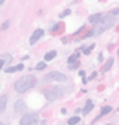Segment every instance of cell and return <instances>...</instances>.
<instances>
[{"mask_svg":"<svg viewBox=\"0 0 119 125\" xmlns=\"http://www.w3.org/2000/svg\"><path fill=\"white\" fill-rule=\"evenodd\" d=\"M10 60H12V55H10V54H6V52L2 54V55H0V66H2L3 69H6V67H8L6 64H8Z\"/></svg>","mask_w":119,"mask_h":125,"instance_id":"ba28073f","label":"cell"},{"mask_svg":"<svg viewBox=\"0 0 119 125\" xmlns=\"http://www.w3.org/2000/svg\"><path fill=\"white\" fill-rule=\"evenodd\" d=\"M6 101H8V97L3 94V95L0 97V112H5V109H6Z\"/></svg>","mask_w":119,"mask_h":125,"instance_id":"4fadbf2b","label":"cell"},{"mask_svg":"<svg viewBox=\"0 0 119 125\" xmlns=\"http://www.w3.org/2000/svg\"><path fill=\"white\" fill-rule=\"evenodd\" d=\"M61 94H63L61 88H60V86H54V88H49V89L45 91V97H46L48 101H54V100L61 97Z\"/></svg>","mask_w":119,"mask_h":125,"instance_id":"277c9868","label":"cell"},{"mask_svg":"<svg viewBox=\"0 0 119 125\" xmlns=\"http://www.w3.org/2000/svg\"><path fill=\"white\" fill-rule=\"evenodd\" d=\"M79 121H80V118H79V116H71V118H69V119H67V124H69V125H76Z\"/></svg>","mask_w":119,"mask_h":125,"instance_id":"2e32d148","label":"cell"},{"mask_svg":"<svg viewBox=\"0 0 119 125\" xmlns=\"http://www.w3.org/2000/svg\"><path fill=\"white\" fill-rule=\"evenodd\" d=\"M55 57H57V51H49V52L45 54V61H51V60H54Z\"/></svg>","mask_w":119,"mask_h":125,"instance_id":"5bb4252c","label":"cell"},{"mask_svg":"<svg viewBox=\"0 0 119 125\" xmlns=\"http://www.w3.org/2000/svg\"><path fill=\"white\" fill-rule=\"evenodd\" d=\"M36 83H37L36 76H33V74H25V76L20 77V79L15 82L13 88H15V91H17V92L24 94V92H27L28 89L34 88V86H36Z\"/></svg>","mask_w":119,"mask_h":125,"instance_id":"6da1fadb","label":"cell"},{"mask_svg":"<svg viewBox=\"0 0 119 125\" xmlns=\"http://www.w3.org/2000/svg\"><path fill=\"white\" fill-rule=\"evenodd\" d=\"M9 22H10V21H5V22H3V25H2V30H6V28L9 27Z\"/></svg>","mask_w":119,"mask_h":125,"instance_id":"7402d4cb","label":"cell"},{"mask_svg":"<svg viewBox=\"0 0 119 125\" xmlns=\"http://www.w3.org/2000/svg\"><path fill=\"white\" fill-rule=\"evenodd\" d=\"M43 34H45V31H43L42 28H37V30L34 31V33L31 34V37H30V45H34V43H37Z\"/></svg>","mask_w":119,"mask_h":125,"instance_id":"8992f818","label":"cell"},{"mask_svg":"<svg viewBox=\"0 0 119 125\" xmlns=\"http://www.w3.org/2000/svg\"><path fill=\"white\" fill-rule=\"evenodd\" d=\"M80 66V61H76V62H71V64H69V69L70 70H74V69H79Z\"/></svg>","mask_w":119,"mask_h":125,"instance_id":"ac0fdd59","label":"cell"},{"mask_svg":"<svg viewBox=\"0 0 119 125\" xmlns=\"http://www.w3.org/2000/svg\"><path fill=\"white\" fill-rule=\"evenodd\" d=\"M76 61H79V55L74 54V55H71V57L69 58V64H71V62H76Z\"/></svg>","mask_w":119,"mask_h":125,"instance_id":"d6986e66","label":"cell"},{"mask_svg":"<svg viewBox=\"0 0 119 125\" xmlns=\"http://www.w3.org/2000/svg\"><path fill=\"white\" fill-rule=\"evenodd\" d=\"M113 15H116V13H119V9H113V12H112Z\"/></svg>","mask_w":119,"mask_h":125,"instance_id":"cb8c5ba5","label":"cell"},{"mask_svg":"<svg viewBox=\"0 0 119 125\" xmlns=\"http://www.w3.org/2000/svg\"><path fill=\"white\" fill-rule=\"evenodd\" d=\"M0 125H5V124H3V122H0Z\"/></svg>","mask_w":119,"mask_h":125,"instance_id":"d4e9b609","label":"cell"},{"mask_svg":"<svg viewBox=\"0 0 119 125\" xmlns=\"http://www.w3.org/2000/svg\"><path fill=\"white\" fill-rule=\"evenodd\" d=\"M112 66H113V58H109L107 62L103 66V72H109V70L112 69Z\"/></svg>","mask_w":119,"mask_h":125,"instance_id":"9a60e30c","label":"cell"},{"mask_svg":"<svg viewBox=\"0 0 119 125\" xmlns=\"http://www.w3.org/2000/svg\"><path fill=\"white\" fill-rule=\"evenodd\" d=\"M92 49H94V45H91V46H89V48H86V49H83V54H85V55H88V54H89V52H91Z\"/></svg>","mask_w":119,"mask_h":125,"instance_id":"44dd1931","label":"cell"},{"mask_svg":"<svg viewBox=\"0 0 119 125\" xmlns=\"http://www.w3.org/2000/svg\"><path fill=\"white\" fill-rule=\"evenodd\" d=\"M24 70V64H18V66H9L8 69H5L6 73H15V72H20Z\"/></svg>","mask_w":119,"mask_h":125,"instance_id":"8fae6325","label":"cell"},{"mask_svg":"<svg viewBox=\"0 0 119 125\" xmlns=\"http://www.w3.org/2000/svg\"><path fill=\"white\" fill-rule=\"evenodd\" d=\"M45 81L46 82H66L67 81V76L61 72H51L45 76Z\"/></svg>","mask_w":119,"mask_h":125,"instance_id":"3957f363","label":"cell"},{"mask_svg":"<svg viewBox=\"0 0 119 125\" xmlns=\"http://www.w3.org/2000/svg\"><path fill=\"white\" fill-rule=\"evenodd\" d=\"M92 109H94V103H92L91 100H86V103H85V107L82 109V113H83V115H88L89 112L92 110Z\"/></svg>","mask_w":119,"mask_h":125,"instance_id":"30bf717a","label":"cell"},{"mask_svg":"<svg viewBox=\"0 0 119 125\" xmlns=\"http://www.w3.org/2000/svg\"><path fill=\"white\" fill-rule=\"evenodd\" d=\"M24 110H25V103L22 100H18L15 103V112L17 113H24Z\"/></svg>","mask_w":119,"mask_h":125,"instance_id":"9c48e42d","label":"cell"},{"mask_svg":"<svg viewBox=\"0 0 119 125\" xmlns=\"http://www.w3.org/2000/svg\"><path fill=\"white\" fill-rule=\"evenodd\" d=\"M104 17H106V13H95V15H91V17H89V22L94 24V25H98V24L103 21Z\"/></svg>","mask_w":119,"mask_h":125,"instance_id":"52a82bcc","label":"cell"},{"mask_svg":"<svg viewBox=\"0 0 119 125\" xmlns=\"http://www.w3.org/2000/svg\"><path fill=\"white\" fill-rule=\"evenodd\" d=\"M39 119H37V115L34 113H25L22 115L21 121H20V125H37Z\"/></svg>","mask_w":119,"mask_h":125,"instance_id":"5b68a950","label":"cell"},{"mask_svg":"<svg viewBox=\"0 0 119 125\" xmlns=\"http://www.w3.org/2000/svg\"><path fill=\"white\" fill-rule=\"evenodd\" d=\"M118 54H119V49H118Z\"/></svg>","mask_w":119,"mask_h":125,"instance_id":"484cf974","label":"cell"},{"mask_svg":"<svg viewBox=\"0 0 119 125\" xmlns=\"http://www.w3.org/2000/svg\"><path fill=\"white\" fill-rule=\"evenodd\" d=\"M113 22H115V20H113V17L110 13H107L106 17L103 18V21L98 24V25H95V28L89 33L88 36H92V34H100V33H103V31H106L107 28H110L112 25H113Z\"/></svg>","mask_w":119,"mask_h":125,"instance_id":"7a4b0ae2","label":"cell"},{"mask_svg":"<svg viewBox=\"0 0 119 125\" xmlns=\"http://www.w3.org/2000/svg\"><path fill=\"white\" fill-rule=\"evenodd\" d=\"M70 13H71V10H70V9H64V12L60 13V18H66L67 15H70Z\"/></svg>","mask_w":119,"mask_h":125,"instance_id":"ffe728a7","label":"cell"},{"mask_svg":"<svg viewBox=\"0 0 119 125\" xmlns=\"http://www.w3.org/2000/svg\"><path fill=\"white\" fill-rule=\"evenodd\" d=\"M95 77H97V73H92L91 76L88 77V81H92V79H95Z\"/></svg>","mask_w":119,"mask_h":125,"instance_id":"603a6c76","label":"cell"},{"mask_svg":"<svg viewBox=\"0 0 119 125\" xmlns=\"http://www.w3.org/2000/svg\"><path fill=\"white\" fill-rule=\"evenodd\" d=\"M110 110H112V107H110V106H104V107L101 109V110H100V113H98V116L95 118V121H97V119H100V118H103L104 115H106V113H109Z\"/></svg>","mask_w":119,"mask_h":125,"instance_id":"7c38bea8","label":"cell"},{"mask_svg":"<svg viewBox=\"0 0 119 125\" xmlns=\"http://www.w3.org/2000/svg\"><path fill=\"white\" fill-rule=\"evenodd\" d=\"M46 69V61H40L36 64V70H45Z\"/></svg>","mask_w":119,"mask_h":125,"instance_id":"e0dca14e","label":"cell"}]
</instances>
